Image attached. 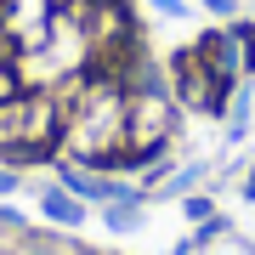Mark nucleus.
Returning <instances> with one entry per match:
<instances>
[{"label":"nucleus","instance_id":"obj_1","mask_svg":"<svg viewBox=\"0 0 255 255\" xmlns=\"http://www.w3.org/2000/svg\"><path fill=\"white\" fill-rule=\"evenodd\" d=\"M164 136H170V102H164L159 85L147 80V85H136L130 102H125V159H130V164L147 159Z\"/></svg>","mask_w":255,"mask_h":255},{"label":"nucleus","instance_id":"obj_3","mask_svg":"<svg viewBox=\"0 0 255 255\" xmlns=\"http://www.w3.org/2000/svg\"><path fill=\"white\" fill-rule=\"evenodd\" d=\"M46 210H51L57 221H80V204H74V199H63V193H57V199H51Z\"/></svg>","mask_w":255,"mask_h":255},{"label":"nucleus","instance_id":"obj_4","mask_svg":"<svg viewBox=\"0 0 255 255\" xmlns=\"http://www.w3.org/2000/svg\"><path fill=\"white\" fill-rule=\"evenodd\" d=\"M238 46H244V68H255V28H233Z\"/></svg>","mask_w":255,"mask_h":255},{"label":"nucleus","instance_id":"obj_2","mask_svg":"<svg viewBox=\"0 0 255 255\" xmlns=\"http://www.w3.org/2000/svg\"><path fill=\"white\" fill-rule=\"evenodd\" d=\"M28 85H23V68H17V57H6L0 51V102H11V97H23Z\"/></svg>","mask_w":255,"mask_h":255}]
</instances>
